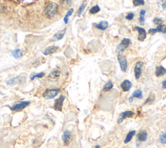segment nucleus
Returning <instances> with one entry per match:
<instances>
[{"instance_id":"nucleus-37","label":"nucleus","mask_w":166,"mask_h":148,"mask_svg":"<svg viewBox=\"0 0 166 148\" xmlns=\"http://www.w3.org/2000/svg\"><path fill=\"white\" fill-rule=\"evenodd\" d=\"M94 148H101V146H100L99 145H97L96 146H95V147H94Z\"/></svg>"},{"instance_id":"nucleus-22","label":"nucleus","mask_w":166,"mask_h":148,"mask_svg":"<svg viewBox=\"0 0 166 148\" xmlns=\"http://www.w3.org/2000/svg\"><path fill=\"white\" fill-rule=\"evenodd\" d=\"M12 55L14 58L18 59L20 58L22 56V55H23V51H22V50H21L20 49H16L12 51Z\"/></svg>"},{"instance_id":"nucleus-30","label":"nucleus","mask_w":166,"mask_h":148,"mask_svg":"<svg viewBox=\"0 0 166 148\" xmlns=\"http://www.w3.org/2000/svg\"><path fill=\"white\" fill-rule=\"evenodd\" d=\"M86 5H87V3H83V5H82L80 7H79V9L78 10V12H77V16H80L82 14V13L83 12V11H85Z\"/></svg>"},{"instance_id":"nucleus-14","label":"nucleus","mask_w":166,"mask_h":148,"mask_svg":"<svg viewBox=\"0 0 166 148\" xmlns=\"http://www.w3.org/2000/svg\"><path fill=\"white\" fill-rule=\"evenodd\" d=\"M132 82H131L129 80H127V79L124 80V81L121 82L120 84L121 89H122L123 91L125 92L129 91L131 88H132Z\"/></svg>"},{"instance_id":"nucleus-2","label":"nucleus","mask_w":166,"mask_h":148,"mask_svg":"<svg viewBox=\"0 0 166 148\" xmlns=\"http://www.w3.org/2000/svg\"><path fill=\"white\" fill-rule=\"evenodd\" d=\"M130 44V39H123L122 40V41L121 42V43L117 46V48H116V53L118 55H120L121 53H123L128 48Z\"/></svg>"},{"instance_id":"nucleus-11","label":"nucleus","mask_w":166,"mask_h":148,"mask_svg":"<svg viewBox=\"0 0 166 148\" xmlns=\"http://www.w3.org/2000/svg\"><path fill=\"white\" fill-rule=\"evenodd\" d=\"M149 33L151 34H155L157 32H162V33H166V25L161 24L160 26H158L157 28L150 29L149 30Z\"/></svg>"},{"instance_id":"nucleus-9","label":"nucleus","mask_w":166,"mask_h":148,"mask_svg":"<svg viewBox=\"0 0 166 148\" xmlns=\"http://www.w3.org/2000/svg\"><path fill=\"white\" fill-rule=\"evenodd\" d=\"M65 96H63V95H61V96L57 98L56 99L54 100V103L53 105L54 109L56 110H58V111L61 112L63 110V103L64 100H65Z\"/></svg>"},{"instance_id":"nucleus-20","label":"nucleus","mask_w":166,"mask_h":148,"mask_svg":"<svg viewBox=\"0 0 166 148\" xmlns=\"http://www.w3.org/2000/svg\"><path fill=\"white\" fill-rule=\"evenodd\" d=\"M136 131L135 130H133V131H130V132H128V133L127 134V136H126L125 140H124V143H125V144H128V142H130L131 140H132L134 136L136 134Z\"/></svg>"},{"instance_id":"nucleus-34","label":"nucleus","mask_w":166,"mask_h":148,"mask_svg":"<svg viewBox=\"0 0 166 148\" xmlns=\"http://www.w3.org/2000/svg\"><path fill=\"white\" fill-rule=\"evenodd\" d=\"M71 4V0H62V5L64 7H68Z\"/></svg>"},{"instance_id":"nucleus-21","label":"nucleus","mask_w":166,"mask_h":148,"mask_svg":"<svg viewBox=\"0 0 166 148\" xmlns=\"http://www.w3.org/2000/svg\"><path fill=\"white\" fill-rule=\"evenodd\" d=\"M60 76V72L58 70L55 69L53 70V71L50 72V74H49V78L50 79H56Z\"/></svg>"},{"instance_id":"nucleus-1","label":"nucleus","mask_w":166,"mask_h":148,"mask_svg":"<svg viewBox=\"0 0 166 148\" xmlns=\"http://www.w3.org/2000/svg\"><path fill=\"white\" fill-rule=\"evenodd\" d=\"M46 15L49 19H51L56 16L58 12V5L56 3L52 2L49 3L46 8Z\"/></svg>"},{"instance_id":"nucleus-36","label":"nucleus","mask_w":166,"mask_h":148,"mask_svg":"<svg viewBox=\"0 0 166 148\" xmlns=\"http://www.w3.org/2000/svg\"><path fill=\"white\" fill-rule=\"evenodd\" d=\"M162 88L163 89H166V80L163 81L162 83Z\"/></svg>"},{"instance_id":"nucleus-27","label":"nucleus","mask_w":166,"mask_h":148,"mask_svg":"<svg viewBox=\"0 0 166 148\" xmlns=\"http://www.w3.org/2000/svg\"><path fill=\"white\" fill-rule=\"evenodd\" d=\"M101 11V9H100V7H99V5H95V6H93L91 7V8L90 9V13L91 14H97V13H98L99 12Z\"/></svg>"},{"instance_id":"nucleus-7","label":"nucleus","mask_w":166,"mask_h":148,"mask_svg":"<svg viewBox=\"0 0 166 148\" xmlns=\"http://www.w3.org/2000/svg\"><path fill=\"white\" fill-rule=\"evenodd\" d=\"M143 64H144V63H143V62L142 61H138L136 63L134 69L136 79L138 80L140 78L141 76H142Z\"/></svg>"},{"instance_id":"nucleus-3","label":"nucleus","mask_w":166,"mask_h":148,"mask_svg":"<svg viewBox=\"0 0 166 148\" xmlns=\"http://www.w3.org/2000/svg\"><path fill=\"white\" fill-rule=\"evenodd\" d=\"M60 92V90L57 89H47L42 94L43 97L47 99H51L55 97Z\"/></svg>"},{"instance_id":"nucleus-19","label":"nucleus","mask_w":166,"mask_h":148,"mask_svg":"<svg viewBox=\"0 0 166 148\" xmlns=\"http://www.w3.org/2000/svg\"><path fill=\"white\" fill-rule=\"evenodd\" d=\"M108 24L106 21H102L99 22L95 26L96 28L101 30V31H105V30L108 28Z\"/></svg>"},{"instance_id":"nucleus-24","label":"nucleus","mask_w":166,"mask_h":148,"mask_svg":"<svg viewBox=\"0 0 166 148\" xmlns=\"http://www.w3.org/2000/svg\"><path fill=\"white\" fill-rule=\"evenodd\" d=\"M114 87L113 82L111 81H108L105 84V86L103 88V91L104 92H108L112 89Z\"/></svg>"},{"instance_id":"nucleus-15","label":"nucleus","mask_w":166,"mask_h":148,"mask_svg":"<svg viewBox=\"0 0 166 148\" xmlns=\"http://www.w3.org/2000/svg\"><path fill=\"white\" fill-rule=\"evenodd\" d=\"M134 98H138V99H142L143 98V92L141 90H136L134 92H133L132 96H131L129 98H128V101L129 102L132 103L133 101Z\"/></svg>"},{"instance_id":"nucleus-13","label":"nucleus","mask_w":166,"mask_h":148,"mask_svg":"<svg viewBox=\"0 0 166 148\" xmlns=\"http://www.w3.org/2000/svg\"><path fill=\"white\" fill-rule=\"evenodd\" d=\"M71 136H72V134H71V132L69 131V130H66V131H64L63 135H62V140H63L64 144L68 145L70 143Z\"/></svg>"},{"instance_id":"nucleus-32","label":"nucleus","mask_w":166,"mask_h":148,"mask_svg":"<svg viewBox=\"0 0 166 148\" xmlns=\"http://www.w3.org/2000/svg\"><path fill=\"white\" fill-rule=\"evenodd\" d=\"M158 4L162 6L163 11L166 10V0H157Z\"/></svg>"},{"instance_id":"nucleus-8","label":"nucleus","mask_w":166,"mask_h":148,"mask_svg":"<svg viewBox=\"0 0 166 148\" xmlns=\"http://www.w3.org/2000/svg\"><path fill=\"white\" fill-rule=\"evenodd\" d=\"M135 113L133 111H131V110H127V111L122 112L120 114V117L118 119V124H120L123 122L124 120H125L126 118H132L134 116Z\"/></svg>"},{"instance_id":"nucleus-17","label":"nucleus","mask_w":166,"mask_h":148,"mask_svg":"<svg viewBox=\"0 0 166 148\" xmlns=\"http://www.w3.org/2000/svg\"><path fill=\"white\" fill-rule=\"evenodd\" d=\"M59 49V47L58 46H49L46 48V49L44 50L43 53L44 55H49L55 53L57 50Z\"/></svg>"},{"instance_id":"nucleus-29","label":"nucleus","mask_w":166,"mask_h":148,"mask_svg":"<svg viewBox=\"0 0 166 148\" xmlns=\"http://www.w3.org/2000/svg\"><path fill=\"white\" fill-rule=\"evenodd\" d=\"M44 76H45V74H44V72H40L38 73V74L32 75L31 76V81H33L35 78H42Z\"/></svg>"},{"instance_id":"nucleus-5","label":"nucleus","mask_w":166,"mask_h":148,"mask_svg":"<svg viewBox=\"0 0 166 148\" xmlns=\"http://www.w3.org/2000/svg\"><path fill=\"white\" fill-rule=\"evenodd\" d=\"M29 105H30V102L29 101L17 102L11 107V110H12V111H21L25 108L28 107Z\"/></svg>"},{"instance_id":"nucleus-23","label":"nucleus","mask_w":166,"mask_h":148,"mask_svg":"<svg viewBox=\"0 0 166 148\" xmlns=\"http://www.w3.org/2000/svg\"><path fill=\"white\" fill-rule=\"evenodd\" d=\"M145 11L144 9H142L140 12V24L141 26H143L145 24Z\"/></svg>"},{"instance_id":"nucleus-25","label":"nucleus","mask_w":166,"mask_h":148,"mask_svg":"<svg viewBox=\"0 0 166 148\" xmlns=\"http://www.w3.org/2000/svg\"><path fill=\"white\" fill-rule=\"evenodd\" d=\"M156 98V96H155V94H151L149 95V96L147 99L145 100V101L144 102V105H147V104H151L152 103L155 101Z\"/></svg>"},{"instance_id":"nucleus-33","label":"nucleus","mask_w":166,"mask_h":148,"mask_svg":"<svg viewBox=\"0 0 166 148\" xmlns=\"http://www.w3.org/2000/svg\"><path fill=\"white\" fill-rule=\"evenodd\" d=\"M153 22H154V24L155 25L160 26V25L162 24L163 20H162V19L159 18H154V20H153Z\"/></svg>"},{"instance_id":"nucleus-16","label":"nucleus","mask_w":166,"mask_h":148,"mask_svg":"<svg viewBox=\"0 0 166 148\" xmlns=\"http://www.w3.org/2000/svg\"><path fill=\"white\" fill-rule=\"evenodd\" d=\"M166 74V69L162 66H158L156 67L155 76L157 77H162Z\"/></svg>"},{"instance_id":"nucleus-31","label":"nucleus","mask_w":166,"mask_h":148,"mask_svg":"<svg viewBox=\"0 0 166 148\" xmlns=\"http://www.w3.org/2000/svg\"><path fill=\"white\" fill-rule=\"evenodd\" d=\"M133 4L136 7L143 5L145 4L144 0H133Z\"/></svg>"},{"instance_id":"nucleus-26","label":"nucleus","mask_w":166,"mask_h":148,"mask_svg":"<svg viewBox=\"0 0 166 148\" xmlns=\"http://www.w3.org/2000/svg\"><path fill=\"white\" fill-rule=\"evenodd\" d=\"M159 141L162 144H166V132H162L159 136Z\"/></svg>"},{"instance_id":"nucleus-35","label":"nucleus","mask_w":166,"mask_h":148,"mask_svg":"<svg viewBox=\"0 0 166 148\" xmlns=\"http://www.w3.org/2000/svg\"><path fill=\"white\" fill-rule=\"evenodd\" d=\"M134 14L132 13V12H129L128 13L127 16H126L125 18L127 20H132L134 18Z\"/></svg>"},{"instance_id":"nucleus-28","label":"nucleus","mask_w":166,"mask_h":148,"mask_svg":"<svg viewBox=\"0 0 166 148\" xmlns=\"http://www.w3.org/2000/svg\"><path fill=\"white\" fill-rule=\"evenodd\" d=\"M73 12V9H70V10H69V11L67 12V14L65 15V16L64 18V23L67 24L68 23L69 20V17H70L71 14H72Z\"/></svg>"},{"instance_id":"nucleus-10","label":"nucleus","mask_w":166,"mask_h":148,"mask_svg":"<svg viewBox=\"0 0 166 148\" xmlns=\"http://www.w3.org/2000/svg\"><path fill=\"white\" fill-rule=\"evenodd\" d=\"M134 29L136 31H137L138 32V33H139L138 37V41L141 42L144 41L146 37H147V31H145V29L144 28H143V27L138 26L134 27Z\"/></svg>"},{"instance_id":"nucleus-12","label":"nucleus","mask_w":166,"mask_h":148,"mask_svg":"<svg viewBox=\"0 0 166 148\" xmlns=\"http://www.w3.org/2000/svg\"><path fill=\"white\" fill-rule=\"evenodd\" d=\"M147 137L148 134L145 130H142V131L138 132L137 136H136V137H137V144L138 143L137 146H139L140 142H145L147 139Z\"/></svg>"},{"instance_id":"nucleus-6","label":"nucleus","mask_w":166,"mask_h":148,"mask_svg":"<svg viewBox=\"0 0 166 148\" xmlns=\"http://www.w3.org/2000/svg\"><path fill=\"white\" fill-rule=\"evenodd\" d=\"M118 61L120 64V68L121 71L123 72H126L128 68V62L126 57L123 55H118Z\"/></svg>"},{"instance_id":"nucleus-18","label":"nucleus","mask_w":166,"mask_h":148,"mask_svg":"<svg viewBox=\"0 0 166 148\" xmlns=\"http://www.w3.org/2000/svg\"><path fill=\"white\" fill-rule=\"evenodd\" d=\"M66 32V29H64L63 30H61V31H58V32L54 35L53 39H52V41H60L63 39V37L64 36Z\"/></svg>"},{"instance_id":"nucleus-4","label":"nucleus","mask_w":166,"mask_h":148,"mask_svg":"<svg viewBox=\"0 0 166 148\" xmlns=\"http://www.w3.org/2000/svg\"><path fill=\"white\" fill-rule=\"evenodd\" d=\"M26 81V77L25 76H16L10 79L7 81V84L9 86H13L15 84H23Z\"/></svg>"},{"instance_id":"nucleus-38","label":"nucleus","mask_w":166,"mask_h":148,"mask_svg":"<svg viewBox=\"0 0 166 148\" xmlns=\"http://www.w3.org/2000/svg\"><path fill=\"white\" fill-rule=\"evenodd\" d=\"M153 148H155V147H153Z\"/></svg>"}]
</instances>
